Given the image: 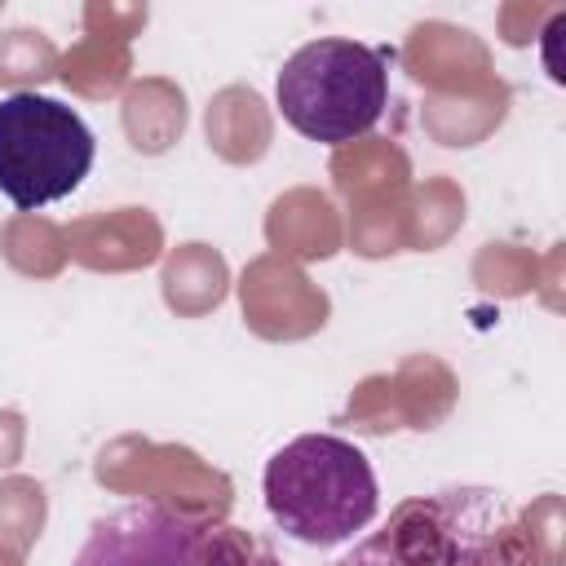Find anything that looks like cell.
Wrapping results in <instances>:
<instances>
[{
    "label": "cell",
    "instance_id": "2",
    "mask_svg": "<svg viewBox=\"0 0 566 566\" xmlns=\"http://www.w3.org/2000/svg\"><path fill=\"white\" fill-rule=\"evenodd\" d=\"M270 522L314 548H332L367 531L380 513V482L363 447L336 433H301L283 442L261 473Z\"/></svg>",
    "mask_w": 566,
    "mask_h": 566
},
{
    "label": "cell",
    "instance_id": "4",
    "mask_svg": "<svg viewBox=\"0 0 566 566\" xmlns=\"http://www.w3.org/2000/svg\"><path fill=\"white\" fill-rule=\"evenodd\" d=\"M93 159L97 137L75 106L35 88L0 97V195L18 212L75 195L93 172Z\"/></svg>",
    "mask_w": 566,
    "mask_h": 566
},
{
    "label": "cell",
    "instance_id": "3",
    "mask_svg": "<svg viewBox=\"0 0 566 566\" xmlns=\"http://www.w3.org/2000/svg\"><path fill=\"white\" fill-rule=\"evenodd\" d=\"M279 115L310 142L340 146L376 128L389 106V66L371 44L323 35L301 44L274 75Z\"/></svg>",
    "mask_w": 566,
    "mask_h": 566
},
{
    "label": "cell",
    "instance_id": "1",
    "mask_svg": "<svg viewBox=\"0 0 566 566\" xmlns=\"http://www.w3.org/2000/svg\"><path fill=\"white\" fill-rule=\"evenodd\" d=\"M332 566H535V544L500 491L442 486L402 500Z\"/></svg>",
    "mask_w": 566,
    "mask_h": 566
},
{
    "label": "cell",
    "instance_id": "5",
    "mask_svg": "<svg viewBox=\"0 0 566 566\" xmlns=\"http://www.w3.org/2000/svg\"><path fill=\"white\" fill-rule=\"evenodd\" d=\"M71 566H279V562L243 526L186 517L155 500H133L93 522Z\"/></svg>",
    "mask_w": 566,
    "mask_h": 566
}]
</instances>
